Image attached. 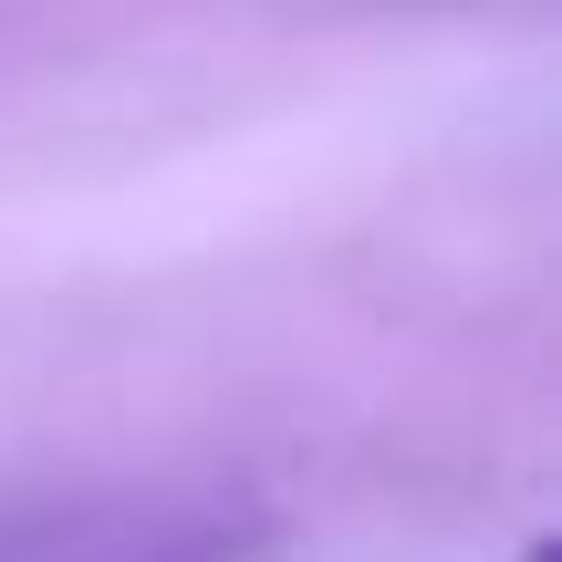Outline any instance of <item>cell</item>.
Here are the masks:
<instances>
[{
    "mask_svg": "<svg viewBox=\"0 0 562 562\" xmlns=\"http://www.w3.org/2000/svg\"><path fill=\"white\" fill-rule=\"evenodd\" d=\"M261 542L220 490H74V501H0V562H240Z\"/></svg>",
    "mask_w": 562,
    "mask_h": 562,
    "instance_id": "cell-1",
    "label": "cell"
}]
</instances>
